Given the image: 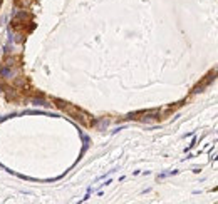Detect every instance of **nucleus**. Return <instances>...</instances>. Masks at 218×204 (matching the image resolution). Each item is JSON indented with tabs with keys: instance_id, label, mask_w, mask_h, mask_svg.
<instances>
[{
	"instance_id": "1",
	"label": "nucleus",
	"mask_w": 218,
	"mask_h": 204,
	"mask_svg": "<svg viewBox=\"0 0 218 204\" xmlns=\"http://www.w3.org/2000/svg\"><path fill=\"white\" fill-rule=\"evenodd\" d=\"M29 19H30L29 13H24V12H20V13H17V15H15V19H14V24H17L19 20H29Z\"/></svg>"
},
{
	"instance_id": "2",
	"label": "nucleus",
	"mask_w": 218,
	"mask_h": 204,
	"mask_svg": "<svg viewBox=\"0 0 218 204\" xmlns=\"http://www.w3.org/2000/svg\"><path fill=\"white\" fill-rule=\"evenodd\" d=\"M15 3L20 5V7H27V5L30 3V0H15Z\"/></svg>"
}]
</instances>
